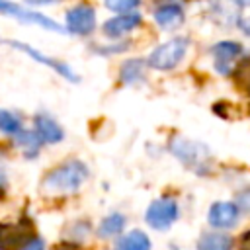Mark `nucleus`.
I'll return each instance as SVG.
<instances>
[{"label":"nucleus","instance_id":"1","mask_svg":"<svg viewBox=\"0 0 250 250\" xmlns=\"http://www.w3.org/2000/svg\"><path fill=\"white\" fill-rule=\"evenodd\" d=\"M88 178V168L78 160H68L62 166L53 168L41 182L43 193H70L76 191Z\"/></svg>","mask_w":250,"mask_h":250},{"label":"nucleus","instance_id":"24","mask_svg":"<svg viewBox=\"0 0 250 250\" xmlns=\"http://www.w3.org/2000/svg\"><path fill=\"white\" fill-rule=\"evenodd\" d=\"M53 250H78V246H76V244H70V242H61V244H57Z\"/></svg>","mask_w":250,"mask_h":250},{"label":"nucleus","instance_id":"13","mask_svg":"<svg viewBox=\"0 0 250 250\" xmlns=\"http://www.w3.org/2000/svg\"><path fill=\"white\" fill-rule=\"evenodd\" d=\"M154 20L160 27H176L184 21V12L180 6H162L154 12Z\"/></svg>","mask_w":250,"mask_h":250},{"label":"nucleus","instance_id":"28","mask_svg":"<svg viewBox=\"0 0 250 250\" xmlns=\"http://www.w3.org/2000/svg\"><path fill=\"white\" fill-rule=\"evenodd\" d=\"M27 4H51V2H57V0H25Z\"/></svg>","mask_w":250,"mask_h":250},{"label":"nucleus","instance_id":"27","mask_svg":"<svg viewBox=\"0 0 250 250\" xmlns=\"http://www.w3.org/2000/svg\"><path fill=\"white\" fill-rule=\"evenodd\" d=\"M4 189H6V176H4L2 170H0V195L4 193Z\"/></svg>","mask_w":250,"mask_h":250},{"label":"nucleus","instance_id":"25","mask_svg":"<svg viewBox=\"0 0 250 250\" xmlns=\"http://www.w3.org/2000/svg\"><path fill=\"white\" fill-rule=\"evenodd\" d=\"M240 250H250V230L242 236V242H240Z\"/></svg>","mask_w":250,"mask_h":250},{"label":"nucleus","instance_id":"29","mask_svg":"<svg viewBox=\"0 0 250 250\" xmlns=\"http://www.w3.org/2000/svg\"><path fill=\"white\" fill-rule=\"evenodd\" d=\"M238 4H242V6H248V4H250V0H238Z\"/></svg>","mask_w":250,"mask_h":250},{"label":"nucleus","instance_id":"2","mask_svg":"<svg viewBox=\"0 0 250 250\" xmlns=\"http://www.w3.org/2000/svg\"><path fill=\"white\" fill-rule=\"evenodd\" d=\"M186 49H188V39L176 37V39L156 47L148 57V64L158 70H170L184 59Z\"/></svg>","mask_w":250,"mask_h":250},{"label":"nucleus","instance_id":"17","mask_svg":"<svg viewBox=\"0 0 250 250\" xmlns=\"http://www.w3.org/2000/svg\"><path fill=\"white\" fill-rule=\"evenodd\" d=\"M16 143L27 156H33L39 150V137L31 131H18L16 133Z\"/></svg>","mask_w":250,"mask_h":250},{"label":"nucleus","instance_id":"10","mask_svg":"<svg viewBox=\"0 0 250 250\" xmlns=\"http://www.w3.org/2000/svg\"><path fill=\"white\" fill-rule=\"evenodd\" d=\"M141 23V16L137 14H123V16H117L113 20H107L105 25H104V31L109 35V37H119V35H125L129 33L131 29H135L137 25Z\"/></svg>","mask_w":250,"mask_h":250},{"label":"nucleus","instance_id":"26","mask_svg":"<svg viewBox=\"0 0 250 250\" xmlns=\"http://www.w3.org/2000/svg\"><path fill=\"white\" fill-rule=\"evenodd\" d=\"M240 29H242L244 33H248V35H250V16H248V18H244V20H240Z\"/></svg>","mask_w":250,"mask_h":250},{"label":"nucleus","instance_id":"15","mask_svg":"<svg viewBox=\"0 0 250 250\" xmlns=\"http://www.w3.org/2000/svg\"><path fill=\"white\" fill-rule=\"evenodd\" d=\"M117 248L119 250H150V240L143 230H131L119 240Z\"/></svg>","mask_w":250,"mask_h":250},{"label":"nucleus","instance_id":"21","mask_svg":"<svg viewBox=\"0 0 250 250\" xmlns=\"http://www.w3.org/2000/svg\"><path fill=\"white\" fill-rule=\"evenodd\" d=\"M141 0H105V6L113 12H129L139 6Z\"/></svg>","mask_w":250,"mask_h":250},{"label":"nucleus","instance_id":"7","mask_svg":"<svg viewBox=\"0 0 250 250\" xmlns=\"http://www.w3.org/2000/svg\"><path fill=\"white\" fill-rule=\"evenodd\" d=\"M238 219V207L234 203L219 201L209 209V223L217 229H230L236 225Z\"/></svg>","mask_w":250,"mask_h":250},{"label":"nucleus","instance_id":"22","mask_svg":"<svg viewBox=\"0 0 250 250\" xmlns=\"http://www.w3.org/2000/svg\"><path fill=\"white\" fill-rule=\"evenodd\" d=\"M20 250H45V244H43V240L41 238H37V236H31Z\"/></svg>","mask_w":250,"mask_h":250},{"label":"nucleus","instance_id":"20","mask_svg":"<svg viewBox=\"0 0 250 250\" xmlns=\"http://www.w3.org/2000/svg\"><path fill=\"white\" fill-rule=\"evenodd\" d=\"M0 129L4 133H18L20 131V119L10 111L0 109Z\"/></svg>","mask_w":250,"mask_h":250},{"label":"nucleus","instance_id":"16","mask_svg":"<svg viewBox=\"0 0 250 250\" xmlns=\"http://www.w3.org/2000/svg\"><path fill=\"white\" fill-rule=\"evenodd\" d=\"M123 227H125V217L119 215V213H113V215H109V217H105L102 221V225L98 227V234L105 238V236H111V234L121 232Z\"/></svg>","mask_w":250,"mask_h":250},{"label":"nucleus","instance_id":"6","mask_svg":"<svg viewBox=\"0 0 250 250\" xmlns=\"http://www.w3.org/2000/svg\"><path fill=\"white\" fill-rule=\"evenodd\" d=\"M0 43H6V45H10V47H14V49H20V51L27 53V55H29L31 59H35L37 62L51 66L55 72H59L61 76H64V78H68V80H72V82H76V80H78V78H76V74H74V72H72L64 62H59V61H55V59H51V57H47V55L39 53L37 49H33V47H29V45H25V43L12 41V39H0Z\"/></svg>","mask_w":250,"mask_h":250},{"label":"nucleus","instance_id":"19","mask_svg":"<svg viewBox=\"0 0 250 250\" xmlns=\"http://www.w3.org/2000/svg\"><path fill=\"white\" fill-rule=\"evenodd\" d=\"M234 82H236V86H238L240 90L250 92V57L244 59V61L236 66V70H234Z\"/></svg>","mask_w":250,"mask_h":250},{"label":"nucleus","instance_id":"9","mask_svg":"<svg viewBox=\"0 0 250 250\" xmlns=\"http://www.w3.org/2000/svg\"><path fill=\"white\" fill-rule=\"evenodd\" d=\"M21 227L16 225H0V250H20L29 238Z\"/></svg>","mask_w":250,"mask_h":250},{"label":"nucleus","instance_id":"3","mask_svg":"<svg viewBox=\"0 0 250 250\" xmlns=\"http://www.w3.org/2000/svg\"><path fill=\"white\" fill-rule=\"evenodd\" d=\"M0 14L18 18L23 23H35V25L51 29V31H62V25H59L55 20H51V18L39 14V12H31L27 8H21V6H18V4H14L10 0H0Z\"/></svg>","mask_w":250,"mask_h":250},{"label":"nucleus","instance_id":"12","mask_svg":"<svg viewBox=\"0 0 250 250\" xmlns=\"http://www.w3.org/2000/svg\"><path fill=\"white\" fill-rule=\"evenodd\" d=\"M170 148H172V152L180 158V160H184L186 164H189V166H195V162L199 160V145H195V143H191V141H186V139H174L172 143H170Z\"/></svg>","mask_w":250,"mask_h":250},{"label":"nucleus","instance_id":"23","mask_svg":"<svg viewBox=\"0 0 250 250\" xmlns=\"http://www.w3.org/2000/svg\"><path fill=\"white\" fill-rule=\"evenodd\" d=\"M238 201H240V205H242L246 211H250V188L244 189V191L238 195Z\"/></svg>","mask_w":250,"mask_h":250},{"label":"nucleus","instance_id":"4","mask_svg":"<svg viewBox=\"0 0 250 250\" xmlns=\"http://www.w3.org/2000/svg\"><path fill=\"white\" fill-rule=\"evenodd\" d=\"M178 217V205L174 199H158L154 203H150V207L146 209V223L152 229H168Z\"/></svg>","mask_w":250,"mask_h":250},{"label":"nucleus","instance_id":"18","mask_svg":"<svg viewBox=\"0 0 250 250\" xmlns=\"http://www.w3.org/2000/svg\"><path fill=\"white\" fill-rule=\"evenodd\" d=\"M143 76V61H137V59H131L127 61L123 66H121V80L123 82H135Z\"/></svg>","mask_w":250,"mask_h":250},{"label":"nucleus","instance_id":"14","mask_svg":"<svg viewBox=\"0 0 250 250\" xmlns=\"http://www.w3.org/2000/svg\"><path fill=\"white\" fill-rule=\"evenodd\" d=\"M232 244L230 236L221 234V232H207L199 238L197 250H229Z\"/></svg>","mask_w":250,"mask_h":250},{"label":"nucleus","instance_id":"5","mask_svg":"<svg viewBox=\"0 0 250 250\" xmlns=\"http://www.w3.org/2000/svg\"><path fill=\"white\" fill-rule=\"evenodd\" d=\"M94 25H96V12L92 6L80 4L66 12L68 31H72L76 35H88L90 31H94Z\"/></svg>","mask_w":250,"mask_h":250},{"label":"nucleus","instance_id":"11","mask_svg":"<svg viewBox=\"0 0 250 250\" xmlns=\"http://www.w3.org/2000/svg\"><path fill=\"white\" fill-rule=\"evenodd\" d=\"M35 127H37V135H39L41 141H47V143L62 141V129L49 115H43V113L37 115L35 117Z\"/></svg>","mask_w":250,"mask_h":250},{"label":"nucleus","instance_id":"8","mask_svg":"<svg viewBox=\"0 0 250 250\" xmlns=\"http://www.w3.org/2000/svg\"><path fill=\"white\" fill-rule=\"evenodd\" d=\"M213 57H215V66L221 74H227L229 72V62L232 59H236L240 53H242V47L234 41H221L217 43L213 49H211Z\"/></svg>","mask_w":250,"mask_h":250}]
</instances>
